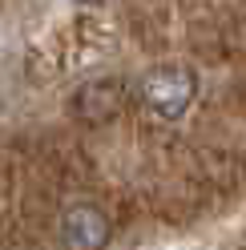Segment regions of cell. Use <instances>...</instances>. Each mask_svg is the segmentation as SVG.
Here are the masks:
<instances>
[{
    "label": "cell",
    "instance_id": "1",
    "mask_svg": "<svg viewBox=\"0 0 246 250\" xmlns=\"http://www.w3.org/2000/svg\"><path fill=\"white\" fill-rule=\"evenodd\" d=\"M194 93H198L194 69H186V65H158V69H149L142 81H137L133 97L142 101L153 117L174 121V117H182L194 105Z\"/></svg>",
    "mask_w": 246,
    "mask_h": 250
},
{
    "label": "cell",
    "instance_id": "2",
    "mask_svg": "<svg viewBox=\"0 0 246 250\" xmlns=\"http://www.w3.org/2000/svg\"><path fill=\"white\" fill-rule=\"evenodd\" d=\"M109 238V222L97 206H69L61 218V242L65 250H101Z\"/></svg>",
    "mask_w": 246,
    "mask_h": 250
},
{
    "label": "cell",
    "instance_id": "3",
    "mask_svg": "<svg viewBox=\"0 0 246 250\" xmlns=\"http://www.w3.org/2000/svg\"><path fill=\"white\" fill-rule=\"evenodd\" d=\"M121 101H125V93H121L117 81H93L81 89V97H77V109H81L85 117H113Z\"/></svg>",
    "mask_w": 246,
    "mask_h": 250
}]
</instances>
